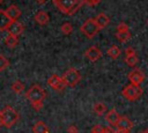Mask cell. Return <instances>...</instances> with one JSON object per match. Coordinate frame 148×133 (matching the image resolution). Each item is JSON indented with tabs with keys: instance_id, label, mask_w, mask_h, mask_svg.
<instances>
[{
	"instance_id": "obj_36",
	"label": "cell",
	"mask_w": 148,
	"mask_h": 133,
	"mask_svg": "<svg viewBox=\"0 0 148 133\" xmlns=\"http://www.w3.org/2000/svg\"><path fill=\"white\" fill-rule=\"evenodd\" d=\"M2 1H3V0H0V3H1V2H2Z\"/></svg>"
},
{
	"instance_id": "obj_25",
	"label": "cell",
	"mask_w": 148,
	"mask_h": 133,
	"mask_svg": "<svg viewBox=\"0 0 148 133\" xmlns=\"http://www.w3.org/2000/svg\"><path fill=\"white\" fill-rule=\"evenodd\" d=\"M8 66H9V60H8L5 56L0 54V72L5 71Z\"/></svg>"
},
{
	"instance_id": "obj_35",
	"label": "cell",
	"mask_w": 148,
	"mask_h": 133,
	"mask_svg": "<svg viewBox=\"0 0 148 133\" xmlns=\"http://www.w3.org/2000/svg\"><path fill=\"white\" fill-rule=\"evenodd\" d=\"M138 133H148V127H147L146 130H143V131H140V132H138Z\"/></svg>"
},
{
	"instance_id": "obj_1",
	"label": "cell",
	"mask_w": 148,
	"mask_h": 133,
	"mask_svg": "<svg viewBox=\"0 0 148 133\" xmlns=\"http://www.w3.org/2000/svg\"><path fill=\"white\" fill-rule=\"evenodd\" d=\"M45 97L46 93L39 84H32L25 93V98L30 102L36 111H39L43 108V101Z\"/></svg>"
},
{
	"instance_id": "obj_17",
	"label": "cell",
	"mask_w": 148,
	"mask_h": 133,
	"mask_svg": "<svg viewBox=\"0 0 148 133\" xmlns=\"http://www.w3.org/2000/svg\"><path fill=\"white\" fill-rule=\"evenodd\" d=\"M32 132L34 133H49V128H47V126H46V124L44 121L38 120L32 126Z\"/></svg>"
},
{
	"instance_id": "obj_6",
	"label": "cell",
	"mask_w": 148,
	"mask_h": 133,
	"mask_svg": "<svg viewBox=\"0 0 148 133\" xmlns=\"http://www.w3.org/2000/svg\"><path fill=\"white\" fill-rule=\"evenodd\" d=\"M61 77L67 87H75L81 81V75L76 68H68Z\"/></svg>"
},
{
	"instance_id": "obj_4",
	"label": "cell",
	"mask_w": 148,
	"mask_h": 133,
	"mask_svg": "<svg viewBox=\"0 0 148 133\" xmlns=\"http://www.w3.org/2000/svg\"><path fill=\"white\" fill-rule=\"evenodd\" d=\"M143 94V89L140 87V86H136V84H127L121 90V95L127 99V101H131V102H134L136 101L138 98L141 97V95Z\"/></svg>"
},
{
	"instance_id": "obj_18",
	"label": "cell",
	"mask_w": 148,
	"mask_h": 133,
	"mask_svg": "<svg viewBox=\"0 0 148 133\" xmlns=\"http://www.w3.org/2000/svg\"><path fill=\"white\" fill-rule=\"evenodd\" d=\"M92 110H94V112H95L96 114L102 116V114H104V113L108 112V106H106V104L103 103V102H97V103L94 104Z\"/></svg>"
},
{
	"instance_id": "obj_22",
	"label": "cell",
	"mask_w": 148,
	"mask_h": 133,
	"mask_svg": "<svg viewBox=\"0 0 148 133\" xmlns=\"http://www.w3.org/2000/svg\"><path fill=\"white\" fill-rule=\"evenodd\" d=\"M116 38L121 43H125V42L130 40V38H131L130 30L128 31H124V32H116Z\"/></svg>"
},
{
	"instance_id": "obj_9",
	"label": "cell",
	"mask_w": 148,
	"mask_h": 133,
	"mask_svg": "<svg viewBox=\"0 0 148 133\" xmlns=\"http://www.w3.org/2000/svg\"><path fill=\"white\" fill-rule=\"evenodd\" d=\"M84 56H86V58H88L90 61L95 62V61H97V60L102 57V51H101L96 45H91V46H89V47L84 51Z\"/></svg>"
},
{
	"instance_id": "obj_21",
	"label": "cell",
	"mask_w": 148,
	"mask_h": 133,
	"mask_svg": "<svg viewBox=\"0 0 148 133\" xmlns=\"http://www.w3.org/2000/svg\"><path fill=\"white\" fill-rule=\"evenodd\" d=\"M124 61L126 62V65H127V66H130V67H134V66L138 64L139 58H138V56H136V54L126 56V57H125V59H124Z\"/></svg>"
},
{
	"instance_id": "obj_30",
	"label": "cell",
	"mask_w": 148,
	"mask_h": 133,
	"mask_svg": "<svg viewBox=\"0 0 148 133\" xmlns=\"http://www.w3.org/2000/svg\"><path fill=\"white\" fill-rule=\"evenodd\" d=\"M67 132L68 133H79V130H77V127L75 125H71V126H68Z\"/></svg>"
},
{
	"instance_id": "obj_28",
	"label": "cell",
	"mask_w": 148,
	"mask_h": 133,
	"mask_svg": "<svg viewBox=\"0 0 148 133\" xmlns=\"http://www.w3.org/2000/svg\"><path fill=\"white\" fill-rule=\"evenodd\" d=\"M103 130H104V127L102 126V125H95L94 127H92V130H91V132L90 133H102L103 132Z\"/></svg>"
},
{
	"instance_id": "obj_11",
	"label": "cell",
	"mask_w": 148,
	"mask_h": 133,
	"mask_svg": "<svg viewBox=\"0 0 148 133\" xmlns=\"http://www.w3.org/2000/svg\"><path fill=\"white\" fill-rule=\"evenodd\" d=\"M117 130H124V131H131L134 126V123L126 116H120L118 123L116 124Z\"/></svg>"
},
{
	"instance_id": "obj_26",
	"label": "cell",
	"mask_w": 148,
	"mask_h": 133,
	"mask_svg": "<svg viewBox=\"0 0 148 133\" xmlns=\"http://www.w3.org/2000/svg\"><path fill=\"white\" fill-rule=\"evenodd\" d=\"M124 31H128V25L125 22H119L117 24V32H124Z\"/></svg>"
},
{
	"instance_id": "obj_15",
	"label": "cell",
	"mask_w": 148,
	"mask_h": 133,
	"mask_svg": "<svg viewBox=\"0 0 148 133\" xmlns=\"http://www.w3.org/2000/svg\"><path fill=\"white\" fill-rule=\"evenodd\" d=\"M95 22H96V24L98 25L99 29H104V28L108 27V24L110 23V19H109V16H108L106 14L99 13V14L95 17Z\"/></svg>"
},
{
	"instance_id": "obj_14",
	"label": "cell",
	"mask_w": 148,
	"mask_h": 133,
	"mask_svg": "<svg viewBox=\"0 0 148 133\" xmlns=\"http://www.w3.org/2000/svg\"><path fill=\"white\" fill-rule=\"evenodd\" d=\"M5 12L12 21H17V19L21 16V10L16 5H10Z\"/></svg>"
},
{
	"instance_id": "obj_2",
	"label": "cell",
	"mask_w": 148,
	"mask_h": 133,
	"mask_svg": "<svg viewBox=\"0 0 148 133\" xmlns=\"http://www.w3.org/2000/svg\"><path fill=\"white\" fill-rule=\"evenodd\" d=\"M52 2L61 13L68 16L74 15L83 6V0H52Z\"/></svg>"
},
{
	"instance_id": "obj_31",
	"label": "cell",
	"mask_w": 148,
	"mask_h": 133,
	"mask_svg": "<svg viewBox=\"0 0 148 133\" xmlns=\"http://www.w3.org/2000/svg\"><path fill=\"white\" fill-rule=\"evenodd\" d=\"M102 133H114V131L110 126H106V127H104V130H103Z\"/></svg>"
},
{
	"instance_id": "obj_20",
	"label": "cell",
	"mask_w": 148,
	"mask_h": 133,
	"mask_svg": "<svg viewBox=\"0 0 148 133\" xmlns=\"http://www.w3.org/2000/svg\"><path fill=\"white\" fill-rule=\"evenodd\" d=\"M5 43H6V45L8 47L13 49V47H15L18 44V37H16L14 35H8L6 37V39H5Z\"/></svg>"
},
{
	"instance_id": "obj_19",
	"label": "cell",
	"mask_w": 148,
	"mask_h": 133,
	"mask_svg": "<svg viewBox=\"0 0 148 133\" xmlns=\"http://www.w3.org/2000/svg\"><path fill=\"white\" fill-rule=\"evenodd\" d=\"M106 52H108V56L111 57L112 59H117V58L120 56V53H121L120 49H119L117 45H111V46L108 49Z\"/></svg>"
},
{
	"instance_id": "obj_27",
	"label": "cell",
	"mask_w": 148,
	"mask_h": 133,
	"mask_svg": "<svg viewBox=\"0 0 148 133\" xmlns=\"http://www.w3.org/2000/svg\"><path fill=\"white\" fill-rule=\"evenodd\" d=\"M101 2V0H83V3L89 6V7H92V6H96Z\"/></svg>"
},
{
	"instance_id": "obj_5",
	"label": "cell",
	"mask_w": 148,
	"mask_h": 133,
	"mask_svg": "<svg viewBox=\"0 0 148 133\" xmlns=\"http://www.w3.org/2000/svg\"><path fill=\"white\" fill-rule=\"evenodd\" d=\"M101 29L98 28V25L96 24V22H95V19H87L84 22H83V24H81V27H80V31L87 37V38H92V37H95L97 34H98V31H99Z\"/></svg>"
},
{
	"instance_id": "obj_12",
	"label": "cell",
	"mask_w": 148,
	"mask_h": 133,
	"mask_svg": "<svg viewBox=\"0 0 148 133\" xmlns=\"http://www.w3.org/2000/svg\"><path fill=\"white\" fill-rule=\"evenodd\" d=\"M119 118H120V114L117 112L116 109H111L105 113V120L110 126H116Z\"/></svg>"
},
{
	"instance_id": "obj_10",
	"label": "cell",
	"mask_w": 148,
	"mask_h": 133,
	"mask_svg": "<svg viewBox=\"0 0 148 133\" xmlns=\"http://www.w3.org/2000/svg\"><path fill=\"white\" fill-rule=\"evenodd\" d=\"M23 30H24V27L18 21H12L10 24L8 25V28H7L8 35H14L16 37H18L23 32Z\"/></svg>"
},
{
	"instance_id": "obj_7",
	"label": "cell",
	"mask_w": 148,
	"mask_h": 133,
	"mask_svg": "<svg viewBox=\"0 0 148 133\" xmlns=\"http://www.w3.org/2000/svg\"><path fill=\"white\" fill-rule=\"evenodd\" d=\"M47 84L50 87H52L54 90H57V91H62L67 87L66 83H65V81L62 80V77L59 76L58 74H52L47 79Z\"/></svg>"
},
{
	"instance_id": "obj_32",
	"label": "cell",
	"mask_w": 148,
	"mask_h": 133,
	"mask_svg": "<svg viewBox=\"0 0 148 133\" xmlns=\"http://www.w3.org/2000/svg\"><path fill=\"white\" fill-rule=\"evenodd\" d=\"M114 133H131V131H124V130H116Z\"/></svg>"
},
{
	"instance_id": "obj_29",
	"label": "cell",
	"mask_w": 148,
	"mask_h": 133,
	"mask_svg": "<svg viewBox=\"0 0 148 133\" xmlns=\"http://www.w3.org/2000/svg\"><path fill=\"white\" fill-rule=\"evenodd\" d=\"M125 54L126 56H132V54H136V53H135V50L132 46H128V47L125 49Z\"/></svg>"
},
{
	"instance_id": "obj_37",
	"label": "cell",
	"mask_w": 148,
	"mask_h": 133,
	"mask_svg": "<svg viewBox=\"0 0 148 133\" xmlns=\"http://www.w3.org/2000/svg\"><path fill=\"white\" fill-rule=\"evenodd\" d=\"M147 24H148V20H147Z\"/></svg>"
},
{
	"instance_id": "obj_16",
	"label": "cell",
	"mask_w": 148,
	"mask_h": 133,
	"mask_svg": "<svg viewBox=\"0 0 148 133\" xmlns=\"http://www.w3.org/2000/svg\"><path fill=\"white\" fill-rule=\"evenodd\" d=\"M10 22H12V20L8 17L6 12L3 9H0V31L7 30L8 25L10 24Z\"/></svg>"
},
{
	"instance_id": "obj_3",
	"label": "cell",
	"mask_w": 148,
	"mask_h": 133,
	"mask_svg": "<svg viewBox=\"0 0 148 133\" xmlns=\"http://www.w3.org/2000/svg\"><path fill=\"white\" fill-rule=\"evenodd\" d=\"M1 113H2V118H3V126L7 128L14 126L20 118L18 112L14 108H12L10 105H6L1 110Z\"/></svg>"
},
{
	"instance_id": "obj_23",
	"label": "cell",
	"mask_w": 148,
	"mask_h": 133,
	"mask_svg": "<svg viewBox=\"0 0 148 133\" xmlns=\"http://www.w3.org/2000/svg\"><path fill=\"white\" fill-rule=\"evenodd\" d=\"M24 89V84L20 81V80H16L13 84H12V90L15 93V94H21Z\"/></svg>"
},
{
	"instance_id": "obj_33",
	"label": "cell",
	"mask_w": 148,
	"mask_h": 133,
	"mask_svg": "<svg viewBox=\"0 0 148 133\" xmlns=\"http://www.w3.org/2000/svg\"><path fill=\"white\" fill-rule=\"evenodd\" d=\"M3 126V118H2V113H1V110H0V127Z\"/></svg>"
},
{
	"instance_id": "obj_13",
	"label": "cell",
	"mask_w": 148,
	"mask_h": 133,
	"mask_svg": "<svg viewBox=\"0 0 148 133\" xmlns=\"http://www.w3.org/2000/svg\"><path fill=\"white\" fill-rule=\"evenodd\" d=\"M34 20H35L39 25H45V24L49 23L50 16H49L47 12H45V10H38V12L35 14Z\"/></svg>"
},
{
	"instance_id": "obj_8",
	"label": "cell",
	"mask_w": 148,
	"mask_h": 133,
	"mask_svg": "<svg viewBox=\"0 0 148 133\" xmlns=\"http://www.w3.org/2000/svg\"><path fill=\"white\" fill-rule=\"evenodd\" d=\"M127 77L132 84H136V86H140L145 81V74L140 68H133L128 73Z\"/></svg>"
},
{
	"instance_id": "obj_34",
	"label": "cell",
	"mask_w": 148,
	"mask_h": 133,
	"mask_svg": "<svg viewBox=\"0 0 148 133\" xmlns=\"http://www.w3.org/2000/svg\"><path fill=\"white\" fill-rule=\"evenodd\" d=\"M36 1H37L38 3H40V5H43V3H45L47 0H36Z\"/></svg>"
},
{
	"instance_id": "obj_24",
	"label": "cell",
	"mask_w": 148,
	"mask_h": 133,
	"mask_svg": "<svg viewBox=\"0 0 148 133\" xmlns=\"http://www.w3.org/2000/svg\"><path fill=\"white\" fill-rule=\"evenodd\" d=\"M60 30H61V32H62L64 35H69V34L73 31V25H72L69 22H64V23L61 24Z\"/></svg>"
}]
</instances>
